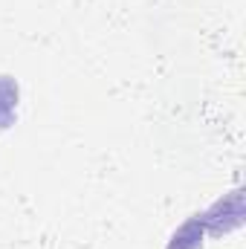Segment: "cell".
Returning <instances> with one entry per match:
<instances>
[{"label":"cell","instance_id":"obj_1","mask_svg":"<svg viewBox=\"0 0 246 249\" xmlns=\"http://www.w3.org/2000/svg\"><path fill=\"white\" fill-rule=\"evenodd\" d=\"M15 110H18V87L9 78H0V127H6L15 119Z\"/></svg>","mask_w":246,"mask_h":249}]
</instances>
